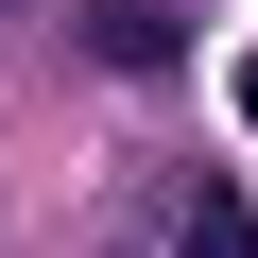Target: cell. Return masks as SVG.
I'll use <instances>...</instances> for the list:
<instances>
[{
    "mask_svg": "<svg viewBox=\"0 0 258 258\" xmlns=\"http://www.w3.org/2000/svg\"><path fill=\"white\" fill-rule=\"evenodd\" d=\"M86 52L155 86V69H189V18H172V0H86Z\"/></svg>",
    "mask_w": 258,
    "mask_h": 258,
    "instance_id": "obj_1",
    "label": "cell"
},
{
    "mask_svg": "<svg viewBox=\"0 0 258 258\" xmlns=\"http://www.w3.org/2000/svg\"><path fill=\"white\" fill-rule=\"evenodd\" d=\"M155 258H258V207H241L224 172H189V189H172V241H155Z\"/></svg>",
    "mask_w": 258,
    "mask_h": 258,
    "instance_id": "obj_2",
    "label": "cell"
},
{
    "mask_svg": "<svg viewBox=\"0 0 258 258\" xmlns=\"http://www.w3.org/2000/svg\"><path fill=\"white\" fill-rule=\"evenodd\" d=\"M120 258H155V241H120Z\"/></svg>",
    "mask_w": 258,
    "mask_h": 258,
    "instance_id": "obj_3",
    "label": "cell"
}]
</instances>
